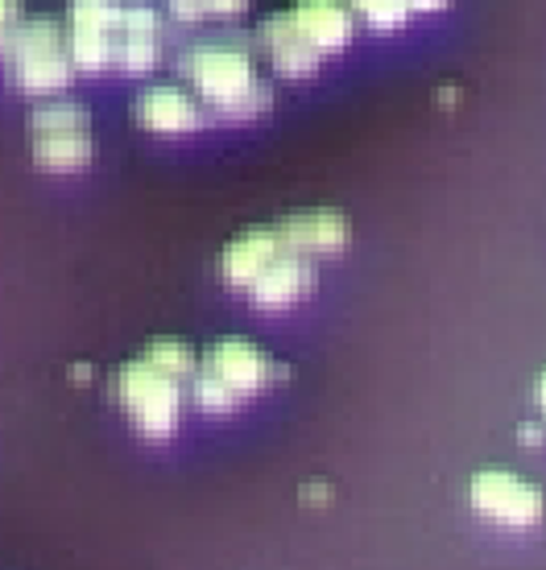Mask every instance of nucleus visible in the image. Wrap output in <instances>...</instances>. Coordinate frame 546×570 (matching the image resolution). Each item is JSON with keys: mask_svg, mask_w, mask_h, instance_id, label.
<instances>
[{"mask_svg": "<svg viewBox=\"0 0 546 570\" xmlns=\"http://www.w3.org/2000/svg\"><path fill=\"white\" fill-rule=\"evenodd\" d=\"M178 71L216 120H253L270 112L273 91L257 79V62L245 38H207L187 46Z\"/></svg>", "mask_w": 546, "mask_h": 570, "instance_id": "nucleus-1", "label": "nucleus"}, {"mask_svg": "<svg viewBox=\"0 0 546 570\" xmlns=\"http://www.w3.org/2000/svg\"><path fill=\"white\" fill-rule=\"evenodd\" d=\"M113 397L145 439H170L183 417V381L149 364L145 356L125 360L113 372Z\"/></svg>", "mask_w": 546, "mask_h": 570, "instance_id": "nucleus-2", "label": "nucleus"}, {"mask_svg": "<svg viewBox=\"0 0 546 570\" xmlns=\"http://www.w3.org/2000/svg\"><path fill=\"white\" fill-rule=\"evenodd\" d=\"M468 497H472L476 513L485 517V521H493V525H505V529L538 525V521H543V509H546L543 492H538L530 480H521V475L501 471V468L476 471Z\"/></svg>", "mask_w": 546, "mask_h": 570, "instance_id": "nucleus-3", "label": "nucleus"}, {"mask_svg": "<svg viewBox=\"0 0 546 570\" xmlns=\"http://www.w3.org/2000/svg\"><path fill=\"white\" fill-rule=\"evenodd\" d=\"M203 368H212L220 381H228L241 397H253V393H261V389L273 385V381L282 376V368L261 352L257 343L241 340V335H228V340L212 343V352H207V360H203Z\"/></svg>", "mask_w": 546, "mask_h": 570, "instance_id": "nucleus-4", "label": "nucleus"}, {"mask_svg": "<svg viewBox=\"0 0 546 570\" xmlns=\"http://www.w3.org/2000/svg\"><path fill=\"white\" fill-rule=\"evenodd\" d=\"M282 253H286V240H282L277 224H273V228H265V224L245 228L241 236H232V240L224 244V253H220V277H224V285L248 294V285L257 282L261 273L270 269Z\"/></svg>", "mask_w": 546, "mask_h": 570, "instance_id": "nucleus-5", "label": "nucleus"}, {"mask_svg": "<svg viewBox=\"0 0 546 570\" xmlns=\"http://www.w3.org/2000/svg\"><path fill=\"white\" fill-rule=\"evenodd\" d=\"M257 42H261V50L270 55L273 71L286 75V79H306V75H315L319 67H323V55H319L315 46H311V38L299 29V21H294L290 9L261 21Z\"/></svg>", "mask_w": 546, "mask_h": 570, "instance_id": "nucleus-6", "label": "nucleus"}, {"mask_svg": "<svg viewBox=\"0 0 546 570\" xmlns=\"http://www.w3.org/2000/svg\"><path fill=\"white\" fill-rule=\"evenodd\" d=\"M133 120L142 125V129L158 132V137H178V132H195L207 120V112L199 108L195 96L187 91H178L170 83H158V87H145L137 104H133Z\"/></svg>", "mask_w": 546, "mask_h": 570, "instance_id": "nucleus-7", "label": "nucleus"}, {"mask_svg": "<svg viewBox=\"0 0 546 570\" xmlns=\"http://www.w3.org/2000/svg\"><path fill=\"white\" fill-rule=\"evenodd\" d=\"M277 232H282L290 253H302V257H335V253H344L348 244V219L340 212H331V207L286 215L277 224Z\"/></svg>", "mask_w": 546, "mask_h": 570, "instance_id": "nucleus-8", "label": "nucleus"}, {"mask_svg": "<svg viewBox=\"0 0 546 570\" xmlns=\"http://www.w3.org/2000/svg\"><path fill=\"white\" fill-rule=\"evenodd\" d=\"M315 285V269H311V257L302 253H282L270 269L261 273L257 282L248 285V298L257 302L261 311H286L294 302H302Z\"/></svg>", "mask_w": 546, "mask_h": 570, "instance_id": "nucleus-9", "label": "nucleus"}, {"mask_svg": "<svg viewBox=\"0 0 546 570\" xmlns=\"http://www.w3.org/2000/svg\"><path fill=\"white\" fill-rule=\"evenodd\" d=\"M290 13L323 58L340 55L357 33V13L348 9V0H299Z\"/></svg>", "mask_w": 546, "mask_h": 570, "instance_id": "nucleus-10", "label": "nucleus"}, {"mask_svg": "<svg viewBox=\"0 0 546 570\" xmlns=\"http://www.w3.org/2000/svg\"><path fill=\"white\" fill-rule=\"evenodd\" d=\"M71 75H75V62L67 50L13 62V83L21 87L26 96H58V91L71 87Z\"/></svg>", "mask_w": 546, "mask_h": 570, "instance_id": "nucleus-11", "label": "nucleus"}, {"mask_svg": "<svg viewBox=\"0 0 546 570\" xmlns=\"http://www.w3.org/2000/svg\"><path fill=\"white\" fill-rule=\"evenodd\" d=\"M67 50V33L55 17H21L9 38H4V55L9 62H21V58H38V55H58Z\"/></svg>", "mask_w": 546, "mask_h": 570, "instance_id": "nucleus-12", "label": "nucleus"}, {"mask_svg": "<svg viewBox=\"0 0 546 570\" xmlns=\"http://www.w3.org/2000/svg\"><path fill=\"white\" fill-rule=\"evenodd\" d=\"M33 157L50 174L84 170L91 161V137L87 132H33Z\"/></svg>", "mask_w": 546, "mask_h": 570, "instance_id": "nucleus-13", "label": "nucleus"}, {"mask_svg": "<svg viewBox=\"0 0 546 570\" xmlns=\"http://www.w3.org/2000/svg\"><path fill=\"white\" fill-rule=\"evenodd\" d=\"M67 55H71L75 71H104V67H113L116 58V33L71 26L67 29Z\"/></svg>", "mask_w": 546, "mask_h": 570, "instance_id": "nucleus-14", "label": "nucleus"}, {"mask_svg": "<svg viewBox=\"0 0 546 570\" xmlns=\"http://www.w3.org/2000/svg\"><path fill=\"white\" fill-rule=\"evenodd\" d=\"M149 364H158L162 372H170L178 381H191L195 372H199V356H195V347L187 340H174V335H158V340L145 343L142 352Z\"/></svg>", "mask_w": 546, "mask_h": 570, "instance_id": "nucleus-15", "label": "nucleus"}, {"mask_svg": "<svg viewBox=\"0 0 546 570\" xmlns=\"http://www.w3.org/2000/svg\"><path fill=\"white\" fill-rule=\"evenodd\" d=\"M162 58V38H149V33H116V58L113 67L129 75L154 71Z\"/></svg>", "mask_w": 546, "mask_h": 570, "instance_id": "nucleus-16", "label": "nucleus"}, {"mask_svg": "<svg viewBox=\"0 0 546 570\" xmlns=\"http://www.w3.org/2000/svg\"><path fill=\"white\" fill-rule=\"evenodd\" d=\"M191 401H195L199 410H207V414H232L245 397H241L228 381H220L212 368H203L199 364V372L191 376Z\"/></svg>", "mask_w": 546, "mask_h": 570, "instance_id": "nucleus-17", "label": "nucleus"}, {"mask_svg": "<svg viewBox=\"0 0 546 570\" xmlns=\"http://www.w3.org/2000/svg\"><path fill=\"white\" fill-rule=\"evenodd\" d=\"M29 132H91V116L84 104L55 100L29 116Z\"/></svg>", "mask_w": 546, "mask_h": 570, "instance_id": "nucleus-18", "label": "nucleus"}, {"mask_svg": "<svg viewBox=\"0 0 546 570\" xmlns=\"http://www.w3.org/2000/svg\"><path fill=\"white\" fill-rule=\"evenodd\" d=\"M348 9L377 33H398L410 21V4L406 0H348Z\"/></svg>", "mask_w": 546, "mask_h": 570, "instance_id": "nucleus-19", "label": "nucleus"}, {"mask_svg": "<svg viewBox=\"0 0 546 570\" xmlns=\"http://www.w3.org/2000/svg\"><path fill=\"white\" fill-rule=\"evenodd\" d=\"M71 26L116 33V26H120V4L116 0H71Z\"/></svg>", "mask_w": 546, "mask_h": 570, "instance_id": "nucleus-20", "label": "nucleus"}, {"mask_svg": "<svg viewBox=\"0 0 546 570\" xmlns=\"http://www.w3.org/2000/svg\"><path fill=\"white\" fill-rule=\"evenodd\" d=\"M116 33H149V38H162V13L149 9V4H120V26Z\"/></svg>", "mask_w": 546, "mask_h": 570, "instance_id": "nucleus-21", "label": "nucleus"}, {"mask_svg": "<svg viewBox=\"0 0 546 570\" xmlns=\"http://www.w3.org/2000/svg\"><path fill=\"white\" fill-rule=\"evenodd\" d=\"M166 13L174 21H183V26H195V21L207 17V9H203V0H166Z\"/></svg>", "mask_w": 546, "mask_h": 570, "instance_id": "nucleus-22", "label": "nucleus"}, {"mask_svg": "<svg viewBox=\"0 0 546 570\" xmlns=\"http://www.w3.org/2000/svg\"><path fill=\"white\" fill-rule=\"evenodd\" d=\"M203 9H207V17H241L248 9V0H203Z\"/></svg>", "mask_w": 546, "mask_h": 570, "instance_id": "nucleus-23", "label": "nucleus"}, {"mask_svg": "<svg viewBox=\"0 0 546 570\" xmlns=\"http://www.w3.org/2000/svg\"><path fill=\"white\" fill-rule=\"evenodd\" d=\"M17 21H21V0H0V29L9 33Z\"/></svg>", "mask_w": 546, "mask_h": 570, "instance_id": "nucleus-24", "label": "nucleus"}, {"mask_svg": "<svg viewBox=\"0 0 546 570\" xmlns=\"http://www.w3.org/2000/svg\"><path fill=\"white\" fill-rule=\"evenodd\" d=\"M410 4V13H443L451 0H406Z\"/></svg>", "mask_w": 546, "mask_h": 570, "instance_id": "nucleus-25", "label": "nucleus"}, {"mask_svg": "<svg viewBox=\"0 0 546 570\" xmlns=\"http://www.w3.org/2000/svg\"><path fill=\"white\" fill-rule=\"evenodd\" d=\"M534 401H538V410L546 414V372L538 376V385H534Z\"/></svg>", "mask_w": 546, "mask_h": 570, "instance_id": "nucleus-26", "label": "nucleus"}, {"mask_svg": "<svg viewBox=\"0 0 546 570\" xmlns=\"http://www.w3.org/2000/svg\"><path fill=\"white\" fill-rule=\"evenodd\" d=\"M521 439H526V442H538V426H521Z\"/></svg>", "mask_w": 546, "mask_h": 570, "instance_id": "nucleus-27", "label": "nucleus"}, {"mask_svg": "<svg viewBox=\"0 0 546 570\" xmlns=\"http://www.w3.org/2000/svg\"><path fill=\"white\" fill-rule=\"evenodd\" d=\"M4 38H9V33H4V29H0V55H4Z\"/></svg>", "mask_w": 546, "mask_h": 570, "instance_id": "nucleus-28", "label": "nucleus"}]
</instances>
